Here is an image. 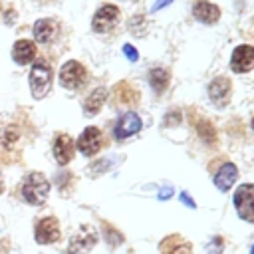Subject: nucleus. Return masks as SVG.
Returning a JSON list of instances; mask_svg holds the SVG:
<instances>
[{"label":"nucleus","mask_w":254,"mask_h":254,"mask_svg":"<svg viewBox=\"0 0 254 254\" xmlns=\"http://www.w3.org/2000/svg\"><path fill=\"white\" fill-rule=\"evenodd\" d=\"M252 129H254V119H252Z\"/></svg>","instance_id":"c85d7f7f"},{"label":"nucleus","mask_w":254,"mask_h":254,"mask_svg":"<svg viewBox=\"0 0 254 254\" xmlns=\"http://www.w3.org/2000/svg\"><path fill=\"white\" fill-rule=\"evenodd\" d=\"M194 16L200 22H204V24H214L220 18V10H218V6L202 0V2H196L194 4Z\"/></svg>","instance_id":"f3484780"},{"label":"nucleus","mask_w":254,"mask_h":254,"mask_svg":"<svg viewBox=\"0 0 254 254\" xmlns=\"http://www.w3.org/2000/svg\"><path fill=\"white\" fill-rule=\"evenodd\" d=\"M22 198L30 204H42L50 194V183L42 173H28L20 185Z\"/></svg>","instance_id":"f257e3e1"},{"label":"nucleus","mask_w":254,"mask_h":254,"mask_svg":"<svg viewBox=\"0 0 254 254\" xmlns=\"http://www.w3.org/2000/svg\"><path fill=\"white\" fill-rule=\"evenodd\" d=\"M117 20H119V10H117V6H113V4H103V6L95 12L93 22H91V28H93L95 32L103 34V32H109V30L117 24Z\"/></svg>","instance_id":"0eeeda50"},{"label":"nucleus","mask_w":254,"mask_h":254,"mask_svg":"<svg viewBox=\"0 0 254 254\" xmlns=\"http://www.w3.org/2000/svg\"><path fill=\"white\" fill-rule=\"evenodd\" d=\"M230 67L236 73H246L254 67V48L252 46H238L232 52Z\"/></svg>","instance_id":"1a4fd4ad"},{"label":"nucleus","mask_w":254,"mask_h":254,"mask_svg":"<svg viewBox=\"0 0 254 254\" xmlns=\"http://www.w3.org/2000/svg\"><path fill=\"white\" fill-rule=\"evenodd\" d=\"M12 58L20 65L30 64L36 58V46H34V42H30V40H18L14 44V48H12Z\"/></svg>","instance_id":"4468645a"},{"label":"nucleus","mask_w":254,"mask_h":254,"mask_svg":"<svg viewBox=\"0 0 254 254\" xmlns=\"http://www.w3.org/2000/svg\"><path fill=\"white\" fill-rule=\"evenodd\" d=\"M34 232H36V240H38L40 244H54V242H58L60 236H62L60 222H58V218H54V216H46V218L38 220Z\"/></svg>","instance_id":"423d86ee"},{"label":"nucleus","mask_w":254,"mask_h":254,"mask_svg":"<svg viewBox=\"0 0 254 254\" xmlns=\"http://www.w3.org/2000/svg\"><path fill=\"white\" fill-rule=\"evenodd\" d=\"M161 254H192V246L190 242H187L183 236L179 234H171L167 236L161 244H159Z\"/></svg>","instance_id":"ddd939ff"},{"label":"nucleus","mask_w":254,"mask_h":254,"mask_svg":"<svg viewBox=\"0 0 254 254\" xmlns=\"http://www.w3.org/2000/svg\"><path fill=\"white\" fill-rule=\"evenodd\" d=\"M169 81H171V73L165 67H153L151 69L149 83H151V87H153L155 93H163L169 87Z\"/></svg>","instance_id":"6ab92c4d"},{"label":"nucleus","mask_w":254,"mask_h":254,"mask_svg":"<svg viewBox=\"0 0 254 254\" xmlns=\"http://www.w3.org/2000/svg\"><path fill=\"white\" fill-rule=\"evenodd\" d=\"M105 99H107V89H105V87H97V89H93V91L87 95L85 103H83L85 115H95V113H99V109L103 107Z\"/></svg>","instance_id":"a211bd4d"},{"label":"nucleus","mask_w":254,"mask_h":254,"mask_svg":"<svg viewBox=\"0 0 254 254\" xmlns=\"http://www.w3.org/2000/svg\"><path fill=\"white\" fill-rule=\"evenodd\" d=\"M103 234H105V238H107V242H109V246H117V244H121L123 242V234L121 232H117L113 226H109V224H103Z\"/></svg>","instance_id":"412c9836"},{"label":"nucleus","mask_w":254,"mask_h":254,"mask_svg":"<svg viewBox=\"0 0 254 254\" xmlns=\"http://www.w3.org/2000/svg\"><path fill=\"white\" fill-rule=\"evenodd\" d=\"M222 250H224V240L220 236H214L206 244V254H222Z\"/></svg>","instance_id":"4be33fe9"},{"label":"nucleus","mask_w":254,"mask_h":254,"mask_svg":"<svg viewBox=\"0 0 254 254\" xmlns=\"http://www.w3.org/2000/svg\"><path fill=\"white\" fill-rule=\"evenodd\" d=\"M141 127H143V123H141L139 115L133 111H127L115 123V139H127V137L135 135Z\"/></svg>","instance_id":"9d476101"},{"label":"nucleus","mask_w":254,"mask_h":254,"mask_svg":"<svg viewBox=\"0 0 254 254\" xmlns=\"http://www.w3.org/2000/svg\"><path fill=\"white\" fill-rule=\"evenodd\" d=\"M75 153V143L67 133H60L54 139V157L60 165H67L73 159Z\"/></svg>","instance_id":"9b49d317"},{"label":"nucleus","mask_w":254,"mask_h":254,"mask_svg":"<svg viewBox=\"0 0 254 254\" xmlns=\"http://www.w3.org/2000/svg\"><path fill=\"white\" fill-rule=\"evenodd\" d=\"M123 54H125V56H127V58L131 60V62H137V58H139L137 50H135V48H133L131 44H125V46H123Z\"/></svg>","instance_id":"5701e85b"},{"label":"nucleus","mask_w":254,"mask_h":254,"mask_svg":"<svg viewBox=\"0 0 254 254\" xmlns=\"http://www.w3.org/2000/svg\"><path fill=\"white\" fill-rule=\"evenodd\" d=\"M171 2H173V0H157V2L153 4V8H151V10H153V12H157V10H161L163 6H167V4H171Z\"/></svg>","instance_id":"a878e982"},{"label":"nucleus","mask_w":254,"mask_h":254,"mask_svg":"<svg viewBox=\"0 0 254 254\" xmlns=\"http://www.w3.org/2000/svg\"><path fill=\"white\" fill-rule=\"evenodd\" d=\"M181 200H183V202H185L189 208H194V200H192V198H190L187 192H181Z\"/></svg>","instance_id":"393cba45"},{"label":"nucleus","mask_w":254,"mask_h":254,"mask_svg":"<svg viewBox=\"0 0 254 254\" xmlns=\"http://www.w3.org/2000/svg\"><path fill=\"white\" fill-rule=\"evenodd\" d=\"M75 147L79 149L81 155L85 157H93L95 153H99V149L103 147V133L97 127H85L81 131V135L75 141Z\"/></svg>","instance_id":"39448f33"},{"label":"nucleus","mask_w":254,"mask_h":254,"mask_svg":"<svg viewBox=\"0 0 254 254\" xmlns=\"http://www.w3.org/2000/svg\"><path fill=\"white\" fill-rule=\"evenodd\" d=\"M236 177H238L236 165H234V163H224V165L218 169V173L214 175V185L224 192V190H228V189L234 185Z\"/></svg>","instance_id":"2eb2a0df"},{"label":"nucleus","mask_w":254,"mask_h":254,"mask_svg":"<svg viewBox=\"0 0 254 254\" xmlns=\"http://www.w3.org/2000/svg\"><path fill=\"white\" fill-rule=\"evenodd\" d=\"M85 79H87V71H85V67H83L79 62H75V60L65 62V64L62 65V69H60V83H62L64 87H67V89H77V87H81V85L85 83Z\"/></svg>","instance_id":"20e7f679"},{"label":"nucleus","mask_w":254,"mask_h":254,"mask_svg":"<svg viewBox=\"0 0 254 254\" xmlns=\"http://www.w3.org/2000/svg\"><path fill=\"white\" fill-rule=\"evenodd\" d=\"M196 131H198L200 139H204V141H208V143L216 141V131H214V127H212V123H210V121L200 119V121L196 123Z\"/></svg>","instance_id":"aec40b11"},{"label":"nucleus","mask_w":254,"mask_h":254,"mask_svg":"<svg viewBox=\"0 0 254 254\" xmlns=\"http://www.w3.org/2000/svg\"><path fill=\"white\" fill-rule=\"evenodd\" d=\"M56 34H58V26L54 20L44 18V20H38L34 24V38L40 44H50L56 38Z\"/></svg>","instance_id":"dca6fc26"},{"label":"nucleus","mask_w":254,"mask_h":254,"mask_svg":"<svg viewBox=\"0 0 254 254\" xmlns=\"http://www.w3.org/2000/svg\"><path fill=\"white\" fill-rule=\"evenodd\" d=\"M97 242V236L93 232V228L89 226H81L79 232L71 238L69 242V252H87L93 248V244Z\"/></svg>","instance_id":"f8f14e48"},{"label":"nucleus","mask_w":254,"mask_h":254,"mask_svg":"<svg viewBox=\"0 0 254 254\" xmlns=\"http://www.w3.org/2000/svg\"><path fill=\"white\" fill-rule=\"evenodd\" d=\"M250 254H254V246H252V250H250Z\"/></svg>","instance_id":"cd10ccee"},{"label":"nucleus","mask_w":254,"mask_h":254,"mask_svg":"<svg viewBox=\"0 0 254 254\" xmlns=\"http://www.w3.org/2000/svg\"><path fill=\"white\" fill-rule=\"evenodd\" d=\"M173 192H175V190H173L171 187H165V189H163V190L159 192V198H161V200H167V198H169V196H171Z\"/></svg>","instance_id":"b1692460"},{"label":"nucleus","mask_w":254,"mask_h":254,"mask_svg":"<svg viewBox=\"0 0 254 254\" xmlns=\"http://www.w3.org/2000/svg\"><path fill=\"white\" fill-rule=\"evenodd\" d=\"M234 206L242 220L254 222V185H240L234 192Z\"/></svg>","instance_id":"7ed1b4c3"},{"label":"nucleus","mask_w":254,"mask_h":254,"mask_svg":"<svg viewBox=\"0 0 254 254\" xmlns=\"http://www.w3.org/2000/svg\"><path fill=\"white\" fill-rule=\"evenodd\" d=\"M2 190H4V181H2V177H0V194H2Z\"/></svg>","instance_id":"bb28decb"},{"label":"nucleus","mask_w":254,"mask_h":254,"mask_svg":"<svg viewBox=\"0 0 254 254\" xmlns=\"http://www.w3.org/2000/svg\"><path fill=\"white\" fill-rule=\"evenodd\" d=\"M65 254H73V252H65Z\"/></svg>","instance_id":"c756f323"},{"label":"nucleus","mask_w":254,"mask_h":254,"mask_svg":"<svg viewBox=\"0 0 254 254\" xmlns=\"http://www.w3.org/2000/svg\"><path fill=\"white\" fill-rule=\"evenodd\" d=\"M230 93H232V85L228 77H214L208 85V97L216 107H222L230 101Z\"/></svg>","instance_id":"6e6552de"},{"label":"nucleus","mask_w":254,"mask_h":254,"mask_svg":"<svg viewBox=\"0 0 254 254\" xmlns=\"http://www.w3.org/2000/svg\"><path fill=\"white\" fill-rule=\"evenodd\" d=\"M52 87V67L44 62V60H38L34 65H32V71H30V89H32V95L36 99H42Z\"/></svg>","instance_id":"f03ea898"}]
</instances>
